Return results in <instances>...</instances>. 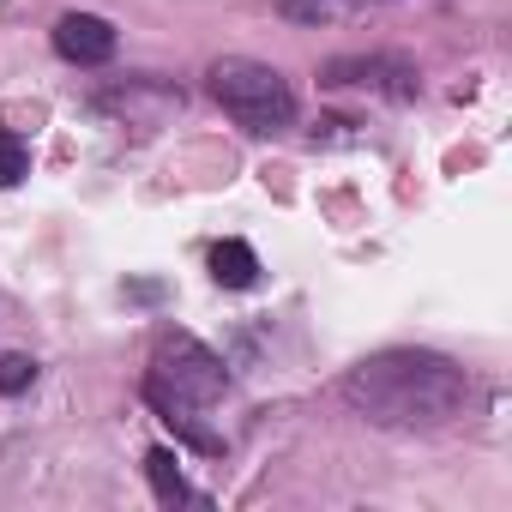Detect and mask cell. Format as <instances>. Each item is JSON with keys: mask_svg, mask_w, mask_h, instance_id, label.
Listing matches in <instances>:
<instances>
[{"mask_svg": "<svg viewBox=\"0 0 512 512\" xmlns=\"http://www.w3.org/2000/svg\"><path fill=\"white\" fill-rule=\"evenodd\" d=\"M320 85H332V91H380V97H416V67L404 61V55H332L326 67H320Z\"/></svg>", "mask_w": 512, "mask_h": 512, "instance_id": "obj_4", "label": "cell"}, {"mask_svg": "<svg viewBox=\"0 0 512 512\" xmlns=\"http://www.w3.org/2000/svg\"><path fill=\"white\" fill-rule=\"evenodd\" d=\"M145 392H163V398H181V404L211 410V404L229 392V374H223V362H217L199 338H187V332H163L157 350H151Z\"/></svg>", "mask_w": 512, "mask_h": 512, "instance_id": "obj_3", "label": "cell"}, {"mask_svg": "<svg viewBox=\"0 0 512 512\" xmlns=\"http://www.w3.org/2000/svg\"><path fill=\"white\" fill-rule=\"evenodd\" d=\"M338 392L380 428H446L470 410V374L434 350H380L356 362Z\"/></svg>", "mask_w": 512, "mask_h": 512, "instance_id": "obj_1", "label": "cell"}, {"mask_svg": "<svg viewBox=\"0 0 512 512\" xmlns=\"http://www.w3.org/2000/svg\"><path fill=\"white\" fill-rule=\"evenodd\" d=\"M211 278H217L223 290H247L253 278H260V260H253L247 241H217V247H211Z\"/></svg>", "mask_w": 512, "mask_h": 512, "instance_id": "obj_7", "label": "cell"}, {"mask_svg": "<svg viewBox=\"0 0 512 512\" xmlns=\"http://www.w3.org/2000/svg\"><path fill=\"white\" fill-rule=\"evenodd\" d=\"M145 476H151V488H157V500H163V506H181V500L205 506V494H193V488H187V476H181V458H175L169 446L145 452Z\"/></svg>", "mask_w": 512, "mask_h": 512, "instance_id": "obj_6", "label": "cell"}, {"mask_svg": "<svg viewBox=\"0 0 512 512\" xmlns=\"http://www.w3.org/2000/svg\"><path fill=\"white\" fill-rule=\"evenodd\" d=\"M205 79H211L217 109H223L235 127H247V133H284V127L296 121V91H290V79H284L278 67H266V61L223 55V61H211Z\"/></svg>", "mask_w": 512, "mask_h": 512, "instance_id": "obj_2", "label": "cell"}, {"mask_svg": "<svg viewBox=\"0 0 512 512\" xmlns=\"http://www.w3.org/2000/svg\"><path fill=\"white\" fill-rule=\"evenodd\" d=\"M25 169H31L25 145H19L13 133H0V187H19V181H25Z\"/></svg>", "mask_w": 512, "mask_h": 512, "instance_id": "obj_8", "label": "cell"}, {"mask_svg": "<svg viewBox=\"0 0 512 512\" xmlns=\"http://www.w3.org/2000/svg\"><path fill=\"white\" fill-rule=\"evenodd\" d=\"M55 49L73 61V67H103L115 55V25L97 19V13H67L55 25Z\"/></svg>", "mask_w": 512, "mask_h": 512, "instance_id": "obj_5", "label": "cell"}, {"mask_svg": "<svg viewBox=\"0 0 512 512\" xmlns=\"http://www.w3.org/2000/svg\"><path fill=\"white\" fill-rule=\"evenodd\" d=\"M37 380V362L31 356H0V392H25Z\"/></svg>", "mask_w": 512, "mask_h": 512, "instance_id": "obj_9", "label": "cell"}]
</instances>
